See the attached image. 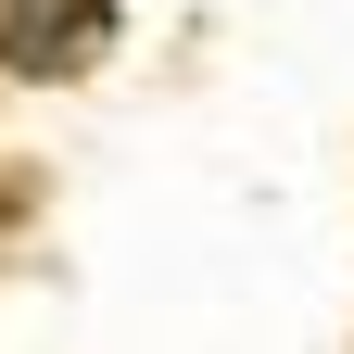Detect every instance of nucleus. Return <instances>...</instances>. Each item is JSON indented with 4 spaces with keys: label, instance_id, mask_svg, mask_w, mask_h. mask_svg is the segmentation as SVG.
<instances>
[{
    "label": "nucleus",
    "instance_id": "f257e3e1",
    "mask_svg": "<svg viewBox=\"0 0 354 354\" xmlns=\"http://www.w3.org/2000/svg\"><path fill=\"white\" fill-rule=\"evenodd\" d=\"M127 51V0H0V88H76Z\"/></svg>",
    "mask_w": 354,
    "mask_h": 354
}]
</instances>
